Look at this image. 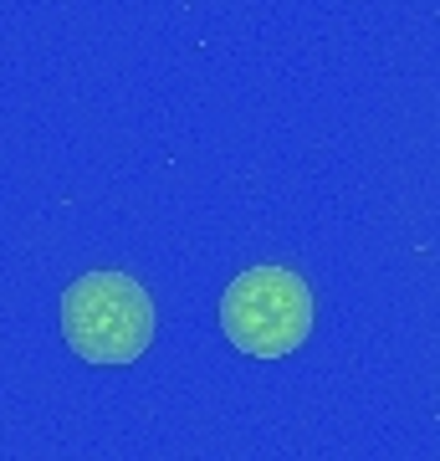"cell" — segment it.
<instances>
[{
  "mask_svg": "<svg viewBox=\"0 0 440 461\" xmlns=\"http://www.w3.org/2000/svg\"><path fill=\"white\" fill-rule=\"evenodd\" d=\"M62 333L87 364H133L154 344V303L139 277L87 272L62 293Z\"/></svg>",
  "mask_w": 440,
  "mask_h": 461,
  "instance_id": "obj_1",
  "label": "cell"
},
{
  "mask_svg": "<svg viewBox=\"0 0 440 461\" xmlns=\"http://www.w3.org/2000/svg\"><path fill=\"white\" fill-rule=\"evenodd\" d=\"M220 333L251 359H287L312 333V293L287 267H251L220 293Z\"/></svg>",
  "mask_w": 440,
  "mask_h": 461,
  "instance_id": "obj_2",
  "label": "cell"
}]
</instances>
